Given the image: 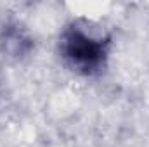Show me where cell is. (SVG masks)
Wrapping results in <instances>:
<instances>
[{"label": "cell", "instance_id": "obj_1", "mask_svg": "<svg viewBox=\"0 0 149 147\" xmlns=\"http://www.w3.org/2000/svg\"><path fill=\"white\" fill-rule=\"evenodd\" d=\"M59 50L64 62L73 71L90 76L106 66L109 38L94 37L81 26L71 24L61 35Z\"/></svg>", "mask_w": 149, "mask_h": 147}]
</instances>
